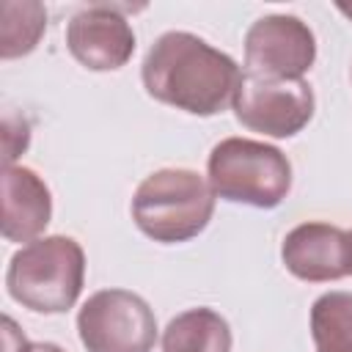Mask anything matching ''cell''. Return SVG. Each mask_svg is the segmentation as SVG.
I'll list each match as a JSON object with an SVG mask.
<instances>
[{
  "instance_id": "5bb4252c",
  "label": "cell",
  "mask_w": 352,
  "mask_h": 352,
  "mask_svg": "<svg viewBox=\"0 0 352 352\" xmlns=\"http://www.w3.org/2000/svg\"><path fill=\"white\" fill-rule=\"evenodd\" d=\"M28 143H30L28 121L19 116H6V121H3V151H6L3 160H6V165H11L28 148Z\"/></svg>"
},
{
  "instance_id": "7a4b0ae2",
  "label": "cell",
  "mask_w": 352,
  "mask_h": 352,
  "mask_svg": "<svg viewBox=\"0 0 352 352\" xmlns=\"http://www.w3.org/2000/svg\"><path fill=\"white\" fill-rule=\"evenodd\" d=\"M214 212L209 179L190 168H160L132 195V220L154 242L176 245L198 236Z\"/></svg>"
},
{
  "instance_id": "277c9868",
  "label": "cell",
  "mask_w": 352,
  "mask_h": 352,
  "mask_svg": "<svg viewBox=\"0 0 352 352\" xmlns=\"http://www.w3.org/2000/svg\"><path fill=\"white\" fill-rule=\"evenodd\" d=\"M206 170L214 195L231 204L272 209L292 190L289 157L280 148L250 138L220 140L209 154Z\"/></svg>"
},
{
  "instance_id": "4fadbf2b",
  "label": "cell",
  "mask_w": 352,
  "mask_h": 352,
  "mask_svg": "<svg viewBox=\"0 0 352 352\" xmlns=\"http://www.w3.org/2000/svg\"><path fill=\"white\" fill-rule=\"evenodd\" d=\"M311 336L319 352H352V292H327L311 305Z\"/></svg>"
},
{
  "instance_id": "5b68a950",
  "label": "cell",
  "mask_w": 352,
  "mask_h": 352,
  "mask_svg": "<svg viewBox=\"0 0 352 352\" xmlns=\"http://www.w3.org/2000/svg\"><path fill=\"white\" fill-rule=\"evenodd\" d=\"M77 333L88 352H151L157 341V316L140 294L102 289L82 302Z\"/></svg>"
},
{
  "instance_id": "52a82bcc",
  "label": "cell",
  "mask_w": 352,
  "mask_h": 352,
  "mask_svg": "<svg viewBox=\"0 0 352 352\" xmlns=\"http://www.w3.org/2000/svg\"><path fill=\"white\" fill-rule=\"evenodd\" d=\"M314 91L305 80H258L242 72L234 116L250 132L292 138L314 118Z\"/></svg>"
},
{
  "instance_id": "9a60e30c",
  "label": "cell",
  "mask_w": 352,
  "mask_h": 352,
  "mask_svg": "<svg viewBox=\"0 0 352 352\" xmlns=\"http://www.w3.org/2000/svg\"><path fill=\"white\" fill-rule=\"evenodd\" d=\"M16 352H63L58 344H50V341H25Z\"/></svg>"
},
{
  "instance_id": "2e32d148",
  "label": "cell",
  "mask_w": 352,
  "mask_h": 352,
  "mask_svg": "<svg viewBox=\"0 0 352 352\" xmlns=\"http://www.w3.org/2000/svg\"><path fill=\"white\" fill-rule=\"evenodd\" d=\"M336 8H338L344 16H349V19H352V3H336Z\"/></svg>"
},
{
  "instance_id": "8fae6325",
  "label": "cell",
  "mask_w": 352,
  "mask_h": 352,
  "mask_svg": "<svg viewBox=\"0 0 352 352\" xmlns=\"http://www.w3.org/2000/svg\"><path fill=\"white\" fill-rule=\"evenodd\" d=\"M162 352H231V327L212 308H187L162 330Z\"/></svg>"
},
{
  "instance_id": "30bf717a",
  "label": "cell",
  "mask_w": 352,
  "mask_h": 352,
  "mask_svg": "<svg viewBox=\"0 0 352 352\" xmlns=\"http://www.w3.org/2000/svg\"><path fill=\"white\" fill-rule=\"evenodd\" d=\"M52 217V195L44 179L25 165L3 168V236L8 242H36Z\"/></svg>"
},
{
  "instance_id": "3957f363",
  "label": "cell",
  "mask_w": 352,
  "mask_h": 352,
  "mask_svg": "<svg viewBox=\"0 0 352 352\" xmlns=\"http://www.w3.org/2000/svg\"><path fill=\"white\" fill-rule=\"evenodd\" d=\"M85 283V253L77 239L52 234L22 245L6 272L11 300L33 314L69 311Z\"/></svg>"
},
{
  "instance_id": "ba28073f",
  "label": "cell",
  "mask_w": 352,
  "mask_h": 352,
  "mask_svg": "<svg viewBox=\"0 0 352 352\" xmlns=\"http://www.w3.org/2000/svg\"><path fill=\"white\" fill-rule=\"evenodd\" d=\"M126 6L91 3L66 25V47L88 72H116L135 52V30L124 16Z\"/></svg>"
},
{
  "instance_id": "e0dca14e",
  "label": "cell",
  "mask_w": 352,
  "mask_h": 352,
  "mask_svg": "<svg viewBox=\"0 0 352 352\" xmlns=\"http://www.w3.org/2000/svg\"><path fill=\"white\" fill-rule=\"evenodd\" d=\"M349 239H352V231H349Z\"/></svg>"
},
{
  "instance_id": "8992f818",
  "label": "cell",
  "mask_w": 352,
  "mask_h": 352,
  "mask_svg": "<svg viewBox=\"0 0 352 352\" xmlns=\"http://www.w3.org/2000/svg\"><path fill=\"white\" fill-rule=\"evenodd\" d=\"M316 60L314 30L294 14H267L245 33V74L258 80H302Z\"/></svg>"
},
{
  "instance_id": "7c38bea8",
  "label": "cell",
  "mask_w": 352,
  "mask_h": 352,
  "mask_svg": "<svg viewBox=\"0 0 352 352\" xmlns=\"http://www.w3.org/2000/svg\"><path fill=\"white\" fill-rule=\"evenodd\" d=\"M47 30V11L33 0H3L0 3V58H22L36 50Z\"/></svg>"
},
{
  "instance_id": "6da1fadb",
  "label": "cell",
  "mask_w": 352,
  "mask_h": 352,
  "mask_svg": "<svg viewBox=\"0 0 352 352\" xmlns=\"http://www.w3.org/2000/svg\"><path fill=\"white\" fill-rule=\"evenodd\" d=\"M140 77L151 99L204 118L234 104L242 82V72L231 55L187 30L162 33L148 47Z\"/></svg>"
},
{
  "instance_id": "9c48e42d",
  "label": "cell",
  "mask_w": 352,
  "mask_h": 352,
  "mask_svg": "<svg viewBox=\"0 0 352 352\" xmlns=\"http://www.w3.org/2000/svg\"><path fill=\"white\" fill-rule=\"evenodd\" d=\"M283 267L308 283L338 280L352 272V239L349 231L330 223H300L280 245Z\"/></svg>"
}]
</instances>
